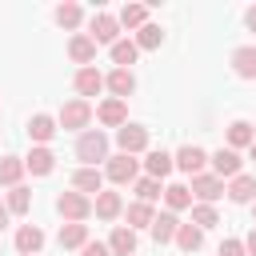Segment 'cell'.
<instances>
[{
    "instance_id": "obj_1",
    "label": "cell",
    "mask_w": 256,
    "mask_h": 256,
    "mask_svg": "<svg viewBox=\"0 0 256 256\" xmlns=\"http://www.w3.org/2000/svg\"><path fill=\"white\" fill-rule=\"evenodd\" d=\"M76 160H84V168H96L100 160H108V136H104L100 128L80 132V140H76Z\"/></svg>"
},
{
    "instance_id": "obj_2",
    "label": "cell",
    "mask_w": 256,
    "mask_h": 256,
    "mask_svg": "<svg viewBox=\"0 0 256 256\" xmlns=\"http://www.w3.org/2000/svg\"><path fill=\"white\" fill-rule=\"evenodd\" d=\"M56 212L64 216V224H84L92 216V196H80V192H60L56 196Z\"/></svg>"
},
{
    "instance_id": "obj_3",
    "label": "cell",
    "mask_w": 256,
    "mask_h": 256,
    "mask_svg": "<svg viewBox=\"0 0 256 256\" xmlns=\"http://www.w3.org/2000/svg\"><path fill=\"white\" fill-rule=\"evenodd\" d=\"M56 124L68 128V132H88V124H92V104H88V100H68V104L60 108Z\"/></svg>"
},
{
    "instance_id": "obj_4",
    "label": "cell",
    "mask_w": 256,
    "mask_h": 256,
    "mask_svg": "<svg viewBox=\"0 0 256 256\" xmlns=\"http://www.w3.org/2000/svg\"><path fill=\"white\" fill-rule=\"evenodd\" d=\"M116 144H120L124 156L144 152V148H148V128H144V124H124V128H116Z\"/></svg>"
},
{
    "instance_id": "obj_5",
    "label": "cell",
    "mask_w": 256,
    "mask_h": 256,
    "mask_svg": "<svg viewBox=\"0 0 256 256\" xmlns=\"http://www.w3.org/2000/svg\"><path fill=\"white\" fill-rule=\"evenodd\" d=\"M188 192H192L200 204H212V200H220V196H224V180H220V176H212V172H200V176H192Z\"/></svg>"
},
{
    "instance_id": "obj_6",
    "label": "cell",
    "mask_w": 256,
    "mask_h": 256,
    "mask_svg": "<svg viewBox=\"0 0 256 256\" xmlns=\"http://www.w3.org/2000/svg\"><path fill=\"white\" fill-rule=\"evenodd\" d=\"M204 164H208V152L196 148V144H184V148L172 156V168H180V172H188V176H200Z\"/></svg>"
},
{
    "instance_id": "obj_7",
    "label": "cell",
    "mask_w": 256,
    "mask_h": 256,
    "mask_svg": "<svg viewBox=\"0 0 256 256\" xmlns=\"http://www.w3.org/2000/svg\"><path fill=\"white\" fill-rule=\"evenodd\" d=\"M136 172H140V160L136 156H108V180L112 184H132L136 180Z\"/></svg>"
},
{
    "instance_id": "obj_8",
    "label": "cell",
    "mask_w": 256,
    "mask_h": 256,
    "mask_svg": "<svg viewBox=\"0 0 256 256\" xmlns=\"http://www.w3.org/2000/svg\"><path fill=\"white\" fill-rule=\"evenodd\" d=\"M96 44H116V36H120V20L116 16H108V12H96L92 16V32H88Z\"/></svg>"
},
{
    "instance_id": "obj_9",
    "label": "cell",
    "mask_w": 256,
    "mask_h": 256,
    "mask_svg": "<svg viewBox=\"0 0 256 256\" xmlns=\"http://www.w3.org/2000/svg\"><path fill=\"white\" fill-rule=\"evenodd\" d=\"M104 88H108L116 100H128V96L136 92V76H132L128 68H112V72L104 76Z\"/></svg>"
},
{
    "instance_id": "obj_10",
    "label": "cell",
    "mask_w": 256,
    "mask_h": 256,
    "mask_svg": "<svg viewBox=\"0 0 256 256\" xmlns=\"http://www.w3.org/2000/svg\"><path fill=\"white\" fill-rule=\"evenodd\" d=\"M52 168H56V156H52L48 144H36V148L24 156V172H32V176H48Z\"/></svg>"
},
{
    "instance_id": "obj_11",
    "label": "cell",
    "mask_w": 256,
    "mask_h": 256,
    "mask_svg": "<svg viewBox=\"0 0 256 256\" xmlns=\"http://www.w3.org/2000/svg\"><path fill=\"white\" fill-rule=\"evenodd\" d=\"M208 164H212V176H220V180H224V176H240V164H244V160H240V152L220 148V152H212V156H208Z\"/></svg>"
},
{
    "instance_id": "obj_12",
    "label": "cell",
    "mask_w": 256,
    "mask_h": 256,
    "mask_svg": "<svg viewBox=\"0 0 256 256\" xmlns=\"http://www.w3.org/2000/svg\"><path fill=\"white\" fill-rule=\"evenodd\" d=\"M68 56H72L76 64H84V68H92V60H96V40H92L88 32H76V36L68 40Z\"/></svg>"
},
{
    "instance_id": "obj_13",
    "label": "cell",
    "mask_w": 256,
    "mask_h": 256,
    "mask_svg": "<svg viewBox=\"0 0 256 256\" xmlns=\"http://www.w3.org/2000/svg\"><path fill=\"white\" fill-rule=\"evenodd\" d=\"M96 116H100V124H108V128H124V124H128V104L116 100V96H108V100L96 108Z\"/></svg>"
},
{
    "instance_id": "obj_14",
    "label": "cell",
    "mask_w": 256,
    "mask_h": 256,
    "mask_svg": "<svg viewBox=\"0 0 256 256\" xmlns=\"http://www.w3.org/2000/svg\"><path fill=\"white\" fill-rule=\"evenodd\" d=\"M40 248H44V232H40L36 224H20V232H16V252H20V256H40Z\"/></svg>"
},
{
    "instance_id": "obj_15",
    "label": "cell",
    "mask_w": 256,
    "mask_h": 256,
    "mask_svg": "<svg viewBox=\"0 0 256 256\" xmlns=\"http://www.w3.org/2000/svg\"><path fill=\"white\" fill-rule=\"evenodd\" d=\"M72 188H76L80 196L104 192V172H100V168H76V172H72Z\"/></svg>"
},
{
    "instance_id": "obj_16",
    "label": "cell",
    "mask_w": 256,
    "mask_h": 256,
    "mask_svg": "<svg viewBox=\"0 0 256 256\" xmlns=\"http://www.w3.org/2000/svg\"><path fill=\"white\" fill-rule=\"evenodd\" d=\"M224 192H228L232 204H252V200H256V176H244V172H240V176H232V184H228Z\"/></svg>"
},
{
    "instance_id": "obj_17",
    "label": "cell",
    "mask_w": 256,
    "mask_h": 256,
    "mask_svg": "<svg viewBox=\"0 0 256 256\" xmlns=\"http://www.w3.org/2000/svg\"><path fill=\"white\" fill-rule=\"evenodd\" d=\"M232 72L240 80H256V44H244L232 52Z\"/></svg>"
},
{
    "instance_id": "obj_18",
    "label": "cell",
    "mask_w": 256,
    "mask_h": 256,
    "mask_svg": "<svg viewBox=\"0 0 256 256\" xmlns=\"http://www.w3.org/2000/svg\"><path fill=\"white\" fill-rule=\"evenodd\" d=\"M92 212H96L100 220H116V216L124 212V200H120V192H96V200H92Z\"/></svg>"
},
{
    "instance_id": "obj_19",
    "label": "cell",
    "mask_w": 256,
    "mask_h": 256,
    "mask_svg": "<svg viewBox=\"0 0 256 256\" xmlns=\"http://www.w3.org/2000/svg\"><path fill=\"white\" fill-rule=\"evenodd\" d=\"M176 228H180V220H176V212H160V216H152V240L156 244H168V240H176Z\"/></svg>"
},
{
    "instance_id": "obj_20",
    "label": "cell",
    "mask_w": 256,
    "mask_h": 256,
    "mask_svg": "<svg viewBox=\"0 0 256 256\" xmlns=\"http://www.w3.org/2000/svg\"><path fill=\"white\" fill-rule=\"evenodd\" d=\"M108 252H112V256H136V232L120 224V228L108 236Z\"/></svg>"
},
{
    "instance_id": "obj_21",
    "label": "cell",
    "mask_w": 256,
    "mask_h": 256,
    "mask_svg": "<svg viewBox=\"0 0 256 256\" xmlns=\"http://www.w3.org/2000/svg\"><path fill=\"white\" fill-rule=\"evenodd\" d=\"M72 84H76V92H80V100H88V96H96V92L104 88V76H100L96 68H80Z\"/></svg>"
},
{
    "instance_id": "obj_22",
    "label": "cell",
    "mask_w": 256,
    "mask_h": 256,
    "mask_svg": "<svg viewBox=\"0 0 256 256\" xmlns=\"http://www.w3.org/2000/svg\"><path fill=\"white\" fill-rule=\"evenodd\" d=\"M28 136H32L36 144H48V140L56 136V120H52V116H44V112H36V116L28 120Z\"/></svg>"
},
{
    "instance_id": "obj_23",
    "label": "cell",
    "mask_w": 256,
    "mask_h": 256,
    "mask_svg": "<svg viewBox=\"0 0 256 256\" xmlns=\"http://www.w3.org/2000/svg\"><path fill=\"white\" fill-rule=\"evenodd\" d=\"M252 140H256V132H252L248 120H232V124H228V148H232V152H236V148H248Z\"/></svg>"
},
{
    "instance_id": "obj_24",
    "label": "cell",
    "mask_w": 256,
    "mask_h": 256,
    "mask_svg": "<svg viewBox=\"0 0 256 256\" xmlns=\"http://www.w3.org/2000/svg\"><path fill=\"white\" fill-rule=\"evenodd\" d=\"M144 172H148L152 180H164V176L172 172V156H168V152H160V148H156V152H148V156H144Z\"/></svg>"
},
{
    "instance_id": "obj_25",
    "label": "cell",
    "mask_w": 256,
    "mask_h": 256,
    "mask_svg": "<svg viewBox=\"0 0 256 256\" xmlns=\"http://www.w3.org/2000/svg\"><path fill=\"white\" fill-rule=\"evenodd\" d=\"M176 244H180V252H200L204 232H200L196 224H180V228H176Z\"/></svg>"
},
{
    "instance_id": "obj_26",
    "label": "cell",
    "mask_w": 256,
    "mask_h": 256,
    "mask_svg": "<svg viewBox=\"0 0 256 256\" xmlns=\"http://www.w3.org/2000/svg\"><path fill=\"white\" fill-rule=\"evenodd\" d=\"M20 176H24V160H20V156H4V160H0V184L20 188Z\"/></svg>"
},
{
    "instance_id": "obj_27",
    "label": "cell",
    "mask_w": 256,
    "mask_h": 256,
    "mask_svg": "<svg viewBox=\"0 0 256 256\" xmlns=\"http://www.w3.org/2000/svg\"><path fill=\"white\" fill-rule=\"evenodd\" d=\"M164 200H168V212L192 208V192H188V184H168V188H164Z\"/></svg>"
},
{
    "instance_id": "obj_28",
    "label": "cell",
    "mask_w": 256,
    "mask_h": 256,
    "mask_svg": "<svg viewBox=\"0 0 256 256\" xmlns=\"http://www.w3.org/2000/svg\"><path fill=\"white\" fill-rule=\"evenodd\" d=\"M4 208H8V216H24L28 208H32V192L20 184V188H12L8 192V200H4Z\"/></svg>"
},
{
    "instance_id": "obj_29",
    "label": "cell",
    "mask_w": 256,
    "mask_h": 256,
    "mask_svg": "<svg viewBox=\"0 0 256 256\" xmlns=\"http://www.w3.org/2000/svg\"><path fill=\"white\" fill-rule=\"evenodd\" d=\"M88 244V224H64L60 228V248H84Z\"/></svg>"
},
{
    "instance_id": "obj_30",
    "label": "cell",
    "mask_w": 256,
    "mask_h": 256,
    "mask_svg": "<svg viewBox=\"0 0 256 256\" xmlns=\"http://www.w3.org/2000/svg\"><path fill=\"white\" fill-rule=\"evenodd\" d=\"M116 20H120L124 28H144V24H148V8H144V4H124Z\"/></svg>"
},
{
    "instance_id": "obj_31",
    "label": "cell",
    "mask_w": 256,
    "mask_h": 256,
    "mask_svg": "<svg viewBox=\"0 0 256 256\" xmlns=\"http://www.w3.org/2000/svg\"><path fill=\"white\" fill-rule=\"evenodd\" d=\"M152 216H156L152 204H140V200L128 204V228H132V232H136V228H152Z\"/></svg>"
},
{
    "instance_id": "obj_32",
    "label": "cell",
    "mask_w": 256,
    "mask_h": 256,
    "mask_svg": "<svg viewBox=\"0 0 256 256\" xmlns=\"http://www.w3.org/2000/svg\"><path fill=\"white\" fill-rule=\"evenodd\" d=\"M136 52H140V48H136L132 40H116V44H112V64H116V68L136 64Z\"/></svg>"
},
{
    "instance_id": "obj_33",
    "label": "cell",
    "mask_w": 256,
    "mask_h": 256,
    "mask_svg": "<svg viewBox=\"0 0 256 256\" xmlns=\"http://www.w3.org/2000/svg\"><path fill=\"white\" fill-rule=\"evenodd\" d=\"M80 20H84V8L80 4H60L56 8V24L60 28H80Z\"/></svg>"
},
{
    "instance_id": "obj_34",
    "label": "cell",
    "mask_w": 256,
    "mask_h": 256,
    "mask_svg": "<svg viewBox=\"0 0 256 256\" xmlns=\"http://www.w3.org/2000/svg\"><path fill=\"white\" fill-rule=\"evenodd\" d=\"M136 196H140V204H152V200H160V196H164V188H160V180L140 176V180H136Z\"/></svg>"
},
{
    "instance_id": "obj_35",
    "label": "cell",
    "mask_w": 256,
    "mask_h": 256,
    "mask_svg": "<svg viewBox=\"0 0 256 256\" xmlns=\"http://www.w3.org/2000/svg\"><path fill=\"white\" fill-rule=\"evenodd\" d=\"M192 224L204 232V228H216V224H220V216H216V208H212V204H192Z\"/></svg>"
},
{
    "instance_id": "obj_36",
    "label": "cell",
    "mask_w": 256,
    "mask_h": 256,
    "mask_svg": "<svg viewBox=\"0 0 256 256\" xmlns=\"http://www.w3.org/2000/svg\"><path fill=\"white\" fill-rule=\"evenodd\" d=\"M160 40H164V32H160V24H144L140 32H136V48H160Z\"/></svg>"
},
{
    "instance_id": "obj_37",
    "label": "cell",
    "mask_w": 256,
    "mask_h": 256,
    "mask_svg": "<svg viewBox=\"0 0 256 256\" xmlns=\"http://www.w3.org/2000/svg\"><path fill=\"white\" fill-rule=\"evenodd\" d=\"M220 256H248V252H244V240H236V236H228V240L220 244Z\"/></svg>"
},
{
    "instance_id": "obj_38",
    "label": "cell",
    "mask_w": 256,
    "mask_h": 256,
    "mask_svg": "<svg viewBox=\"0 0 256 256\" xmlns=\"http://www.w3.org/2000/svg\"><path fill=\"white\" fill-rule=\"evenodd\" d=\"M80 256H112V252H108V244H100V240H88V244L80 248Z\"/></svg>"
},
{
    "instance_id": "obj_39",
    "label": "cell",
    "mask_w": 256,
    "mask_h": 256,
    "mask_svg": "<svg viewBox=\"0 0 256 256\" xmlns=\"http://www.w3.org/2000/svg\"><path fill=\"white\" fill-rule=\"evenodd\" d=\"M244 252H248V256H256V228L244 236Z\"/></svg>"
},
{
    "instance_id": "obj_40",
    "label": "cell",
    "mask_w": 256,
    "mask_h": 256,
    "mask_svg": "<svg viewBox=\"0 0 256 256\" xmlns=\"http://www.w3.org/2000/svg\"><path fill=\"white\" fill-rule=\"evenodd\" d=\"M244 20H248V28L256 32V8H248V12H244Z\"/></svg>"
},
{
    "instance_id": "obj_41",
    "label": "cell",
    "mask_w": 256,
    "mask_h": 256,
    "mask_svg": "<svg viewBox=\"0 0 256 256\" xmlns=\"http://www.w3.org/2000/svg\"><path fill=\"white\" fill-rule=\"evenodd\" d=\"M4 224H8V208L0 204V228H4Z\"/></svg>"
},
{
    "instance_id": "obj_42",
    "label": "cell",
    "mask_w": 256,
    "mask_h": 256,
    "mask_svg": "<svg viewBox=\"0 0 256 256\" xmlns=\"http://www.w3.org/2000/svg\"><path fill=\"white\" fill-rule=\"evenodd\" d=\"M248 156H252V160H256V140H252V144H248Z\"/></svg>"
},
{
    "instance_id": "obj_43",
    "label": "cell",
    "mask_w": 256,
    "mask_h": 256,
    "mask_svg": "<svg viewBox=\"0 0 256 256\" xmlns=\"http://www.w3.org/2000/svg\"><path fill=\"white\" fill-rule=\"evenodd\" d=\"M252 224H256V200H252Z\"/></svg>"
}]
</instances>
